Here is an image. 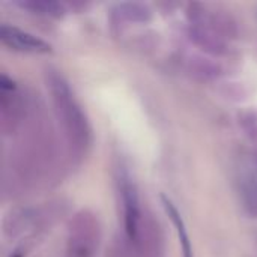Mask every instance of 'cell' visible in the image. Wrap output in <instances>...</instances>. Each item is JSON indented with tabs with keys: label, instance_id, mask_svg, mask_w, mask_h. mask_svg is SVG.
I'll use <instances>...</instances> for the list:
<instances>
[{
	"label": "cell",
	"instance_id": "cell-1",
	"mask_svg": "<svg viewBox=\"0 0 257 257\" xmlns=\"http://www.w3.org/2000/svg\"><path fill=\"white\" fill-rule=\"evenodd\" d=\"M47 86L68 142L75 152L86 151L90 145V125L68 81L56 71H50L47 74Z\"/></svg>",
	"mask_w": 257,
	"mask_h": 257
},
{
	"label": "cell",
	"instance_id": "cell-2",
	"mask_svg": "<svg viewBox=\"0 0 257 257\" xmlns=\"http://www.w3.org/2000/svg\"><path fill=\"white\" fill-rule=\"evenodd\" d=\"M0 41L5 47L18 51V53H29V54H48L51 53L53 47L41 39L39 36L18 29L11 24H2L0 27Z\"/></svg>",
	"mask_w": 257,
	"mask_h": 257
},
{
	"label": "cell",
	"instance_id": "cell-3",
	"mask_svg": "<svg viewBox=\"0 0 257 257\" xmlns=\"http://www.w3.org/2000/svg\"><path fill=\"white\" fill-rule=\"evenodd\" d=\"M96 224L86 214L80 215L71 227L68 253L71 257H90L98 242Z\"/></svg>",
	"mask_w": 257,
	"mask_h": 257
},
{
	"label": "cell",
	"instance_id": "cell-4",
	"mask_svg": "<svg viewBox=\"0 0 257 257\" xmlns=\"http://www.w3.org/2000/svg\"><path fill=\"white\" fill-rule=\"evenodd\" d=\"M119 190L122 196L123 205V226L125 233L130 241H137L139 227H140V206H139V196L137 188L131 178L123 173L119 179Z\"/></svg>",
	"mask_w": 257,
	"mask_h": 257
},
{
	"label": "cell",
	"instance_id": "cell-5",
	"mask_svg": "<svg viewBox=\"0 0 257 257\" xmlns=\"http://www.w3.org/2000/svg\"><path fill=\"white\" fill-rule=\"evenodd\" d=\"M239 194L244 206L257 217V160H242L238 169Z\"/></svg>",
	"mask_w": 257,
	"mask_h": 257
},
{
	"label": "cell",
	"instance_id": "cell-6",
	"mask_svg": "<svg viewBox=\"0 0 257 257\" xmlns=\"http://www.w3.org/2000/svg\"><path fill=\"white\" fill-rule=\"evenodd\" d=\"M161 203H163V208H164V211H166L169 220L172 221V224H173V227H175V230H176L182 257H194L193 247H191V241H190V235H188L185 221H184V218H182L179 209H178L176 205H175L167 196H164V194H161Z\"/></svg>",
	"mask_w": 257,
	"mask_h": 257
},
{
	"label": "cell",
	"instance_id": "cell-7",
	"mask_svg": "<svg viewBox=\"0 0 257 257\" xmlns=\"http://www.w3.org/2000/svg\"><path fill=\"white\" fill-rule=\"evenodd\" d=\"M17 5L32 14L44 15V17L59 18V17H63L65 14V6L53 0H24V2H18Z\"/></svg>",
	"mask_w": 257,
	"mask_h": 257
},
{
	"label": "cell",
	"instance_id": "cell-8",
	"mask_svg": "<svg viewBox=\"0 0 257 257\" xmlns=\"http://www.w3.org/2000/svg\"><path fill=\"white\" fill-rule=\"evenodd\" d=\"M119 14L126 17L128 20H146L149 17V11L146 9V6L137 5V3H125V5H119Z\"/></svg>",
	"mask_w": 257,
	"mask_h": 257
}]
</instances>
